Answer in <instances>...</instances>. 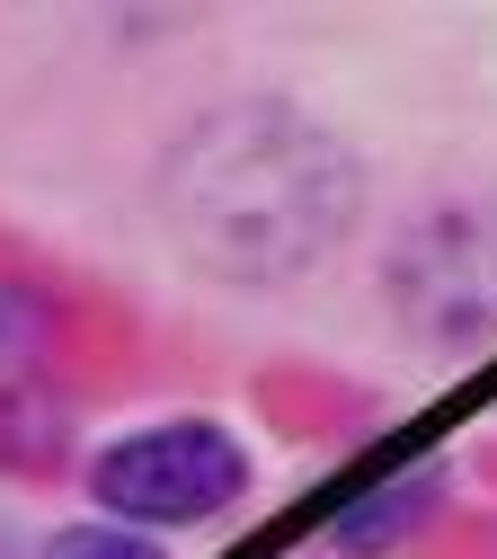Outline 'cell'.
<instances>
[{"label": "cell", "instance_id": "6da1fadb", "mask_svg": "<svg viewBox=\"0 0 497 559\" xmlns=\"http://www.w3.org/2000/svg\"><path fill=\"white\" fill-rule=\"evenodd\" d=\"M355 223V160L329 124L249 98L204 116L169 152V231L232 285H284L320 266Z\"/></svg>", "mask_w": 497, "mask_h": 559}, {"label": "cell", "instance_id": "7a4b0ae2", "mask_svg": "<svg viewBox=\"0 0 497 559\" xmlns=\"http://www.w3.org/2000/svg\"><path fill=\"white\" fill-rule=\"evenodd\" d=\"M81 488H90V515L161 542V533H204V524L240 515L258 488V453L223 417L178 408V417H142V427L107 436L81 462Z\"/></svg>", "mask_w": 497, "mask_h": 559}, {"label": "cell", "instance_id": "3957f363", "mask_svg": "<svg viewBox=\"0 0 497 559\" xmlns=\"http://www.w3.org/2000/svg\"><path fill=\"white\" fill-rule=\"evenodd\" d=\"M445 498H453L445 453L391 462L382 479H365V488H355V498H338V515L320 524V550H338V559H391V550H409L426 524L445 515Z\"/></svg>", "mask_w": 497, "mask_h": 559}, {"label": "cell", "instance_id": "277c9868", "mask_svg": "<svg viewBox=\"0 0 497 559\" xmlns=\"http://www.w3.org/2000/svg\"><path fill=\"white\" fill-rule=\"evenodd\" d=\"M36 559H169V542L133 533V524H107V515H81V524H54L36 542Z\"/></svg>", "mask_w": 497, "mask_h": 559}, {"label": "cell", "instance_id": "5b68a950", "mask_svg": "<svg viewBox=\"0 0 497 559\" xmlns=\"http://www.w3.org/2000/svg\"><path fill=\"white\" fill-rule=\"evenodd\" d=\"M0 559H10V550H0Z\"/></svg>", "mask_w": 497, "mask_h": 559}]
</instances>
